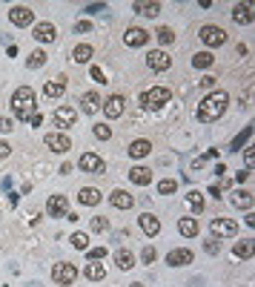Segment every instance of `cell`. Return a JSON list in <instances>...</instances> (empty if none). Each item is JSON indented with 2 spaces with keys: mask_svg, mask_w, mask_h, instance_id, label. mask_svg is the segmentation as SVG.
<instances>
[{
  "mask_svg": "<svg viewBox=\"0 0 255 287\" xmlns=\"http://www.w3.org/2000/svg\"><path fill=\"white\" fill-rule=\"evenodd\" d=\"M226 103H229V95H226L223 89L209 92V95L198 103V121H201V124H212V121H218L223 112H226Z\"/></svg>",
  "mask_w": 255,
  "mask_h": 287,
  "instance_id": "cell-1",
  "label": "cell"
},
{
  "mask_svg": "<svg viewBox=\"0 0 255 287\" xmlns=\"http://www.w3.org/2000/svg\"><path fill=\"white\" fill-rule=\"evenodd\" d=\"M12 109H15V118L17 121H29L34 112V92L29 86H20V89H15V95H12Z\"/></svg>",
  "mask_w": 255,
  "mask_h": 287,
  "instance_id": "cell-2",
  "label": "cell"
},
{
  "mask_svg": "<svg viewBox=\"0 0 255 287\" xmlns=\"http://www.w3.org/2000/svg\"><path fill=\"white\" fill-rule=\"evenodd\" d=\"M141 103L149 106V109H160L163 103H169V89H166V86L146 89V92H141Z\"/></svg>",
  "mask_w": 255,
  "mask_h": 287,
  "instance_id": "cell-3",
  "label": "cell"
},
{
  "mask_svg": "<svg viewBox=\"0 0 255 287\" xmlns=\"http://www.w3.org/2000/svg\"><path fill=\"white\" fill-rule=\"evenodd\" d=\"M52 279H55L58 285H72V282L78 279V267L69 264V261H61V264L52 267Z\"/></svg>",
  "mask_w": 255,
  "mask_h": 287,
  "instance_id": "cell-4",
  "label": "cell"
},
{
  "mask_svg": "<svg viewBox=\"0 0 255 287\" xmlns=\"http://www.w3.org/2000/svg\"><path fill=\"white\" fill-rule=\"evenodd\" d=\"M43 144H46V147H49L52 152H61V155H64V152H69V150H72V141L66 138L64 132H49V135L43 138Z\"/></svg>",
  "mask_w": 255,
  "mask_h": 287,
  "instance_id": "cell-5",
  "label": "cell"
},
{
  "mask_svg": "<svg viewBox=\"0 0 255 287\" xmlns=\"http://www.w3.org/2000/svg\"><path fill=\"white\" fill-rule=\"evenodd\" d=\"M207 46H221L226 43V32H223L221 26H201V34H198Z\"/></svg>",
  "mask_w": 255,
  "mask_h": 287,
  "instance_id": "cell-6",
  "label": "cell"
},
{
  "mask_svg": "<svg viewBox=\"0 0 255 287\" xmlns=\"http://www.w3.org/2000/svg\"><path fill=\"white\" fill-rule=\"evenodd\" d=\"M9 20H12L15 26H32L34 12L29 9V6H12V12H9Z\"/></svg>",
  "mask_w": 255,
  "mask_h": 287,
  "instance_id": "cell-7",
  "label": "cell"
},
{
  "mask_svg": "<svg viewBox=\"0 0 255 287\" xmlns=\"http://www.w3.org/2000/svg\"><path fill=\"white\" fill-rule=\"evenodd\" d=\"M146 66H149V69H155V72H166V69L172 66V58H169L166 52L155 49V52H149V55H146Z\"/></svg>",
  "mask_w": 255,
  "mask_h": 287,
  "instance_id": "cell-8",
  "label": "cell"
},
{
  "mask_svg": "<svg viewBox=\"0 0 255 287\" xmlns=\"http://www.w3.org/2000/svg\"><path fill=\"white\" fill-rule=\"evenodd\" d=\"M66 210H69V201H66V195H52V198L46 201V213H49L52 219H64Z\"/></svg>",
  "mask_w": 255,
  "mask_h": 287,
  "instance_id": "cell-9",
  "label": "cell"
},
{
  "mask_svg": "<svg viewBox=\"0 0 255 287\" xmlns=\"http://www.w3.org/2000/svg\"><path fill=\"white\" fill-rule=\"evenodd\" d=\"M209 230H212V236H235L238 233V224L229 221V219H212V224H209Z\"/></svg>",
  "mask_w": 255,
  "mask_h": 287,
  "instance_id": "cell-10",
  "label": "cell"
},
{
  "mask_svg": "<svg viewBox=\"0 0 255 287\" xmlns=\"http://www.w3.org/2000/svg\"><path fill=\"white\" fill-rule=\"evenodd\" d=\"M80 172H103V158L95 152H83L80 155Z\"/></svg>",
  "mask_w": 255,
  "mask_h": 287,
  "instance_id": "cell-11",
  "label": "cell"
},
{
  "mask_svg": "<svg viewBox=\"0 0 255 287\" xmlns=\"http://www.w3.org/2000/svg\"><path fill=\"white\" fill-rule=\"evenodd\" d=\"M124 98L121 95H112V98H106L103 101V112H106V118H121L124 115Z\"/></svg>",
  "mask_w": 255,
  "mask_h": 287,
  "instance_id": "cell-12",
  "label": "cell"
},
{
  "mask_svg": "<svg viewBox=\"0 0 255 287\" xmlns=\"http://www.w3.org/2000/svg\"><path fill=\"white\" fill-rule=\"evenodd\" d=\"M232 20H235L238 26H250V23H253V6H250V3H238V6L232 9Z\"/></svg>",
  "mask_w": 255,
  "mask_h": 287,
  "instance_id": "cell-13",
  "label": "cell"
},
{
  "mask_svg": "<svg viewBox=\"0 0 255 287\" xmlns=\"http://www.w3.org/2000/svg\"><path fill=\"white\" fill-rule=\"evenodd\" d=\"M124 43H127V46H143V43H149V32L132 26V29H127V34H124Z\"/></svg>",
  "mask_w": 255,
  "mask_h": 287,
  "instance_id": "cell-14",
  "label": "cell"
},
{
  "mask_svg": "<svg viewBox=\"0 0 255 287\" xmlns=\"http://www.w3.org/2000/svg\"><path fill=\"white\" fill-rule=\"evenodd\" d=\"M52 118H55V124H58L61 129H66V127H72V124H75L78 112H75L72 106H61V109H55V115H52Z\"/></svg>",
  "mask_w": 255,
  "mask_h": 287,
  "instance_id": "cell-15",
  "label": "cell"
},
{
  "mask_svg": "<svg viewBox=\"0 0 255 287\" xmlns=\"http://www.w3.org/2000/svg\"><path fill=\"white\" fill-rule=\"evenodd\" d=\"M166 264H172V267H184V264H192V250H187V247H178V250H172V253L166 255Z\"/></svg>",
  "mask_w": 255,
  "mask_h": 287,
  "instance_id": "cell-16",
  "label": "cell"
},
{
  "mask_svg": "<svg viewBox=\"0 0 255 287\" xmlns=\"http://www.w3.org/2000/svg\"><path fill=\"white\" fill-rule=\"evenodd\" d=\"M58 37V29L52 26V23H34V40H40V43H52Z\"/></svg>",
  "mask_w": 255,
  "mask_h": 287,
  "instance_id": "cell-17",
  "label": "cell"
},
{
  "mask_svg": "<svg viewBox=\"0 0 255 287\" xmlns=\"http://www.w3.org/2000/svg\"><path fill=\"white\" fill-rule=\"evenodd\" d=\"M109 204H112V207H118V210H129V207L135 204V198H132L127 190H115L112 195H109Z\"/></svg>",
  "mask_w": 255,
  "mask_h": 287,
  "instance_id": "cell-18",
  "label": "cell"
},
{
  "mask_svg": "<svg viewBox=\"0 0 255 287\" xmlns=\"http://www.w3.org/2000/svg\"><path fill=\"white\" fill-rule=\"evenodd\" d=\"M80 106H83L86 115H95L97 109L103 106V101H100V95H95V92H86V95L80 98Z\"/></svg>",
  "mask_w": 255,
  "mask_h": 287,
  "instance_id": "cell-19",
  "label": "cell"
},
{
  "mask_svg": "<svg viewBox=\"0 0 255 287\" xmlns=\"http://www.w3.org/2000/svg\"><path fill=\"white\" fill-rule=\"evenodd\" d=\"M129 178H132V184H138V187H146V184L152 181V172H149L146 167H132V169H129Z\"/></svg>",
  "mask_w": 255,
  "mask_h": 287,
  "instance_id": "cell-20",
  "label": "cell"
},
{
  "mask_svg": "<svg viewBox=\"0 0 255 287\" xmlns=\"http://www.w3.org/2000/svg\"><path fill=\"white\" fill-rule=\"evenodd\" d=\"M43 92L49 98H61L66 92V78L61 75V78H55V81H46V86H43Z\"/></svg>",
  "mask_w": 255,
  "mask_h": 287,
  "instance_id": "cell-21",
  "label": "cell"
},
{
  "mask_svg": "<svg viewBox=\"0 0 255 287\" xmlns=\"http://www.w3.org/2000/svg\"><path fill=\"white\" fill-rule=\"evenodd\" d=\"M141 230H143L146 236H158L160 233V221L152 216V213H143V216H141Z\"/></svg>",
  "mask_w": 255,
  "mask_h": 287,
  "instance_id": "cell-22",
  "label": "cell"
},
{
  "mask_svg": "<svg viewBox=\"0 0 255 287\" xmlns=\"http://www.w3.org/2000/svg\"><path fill=\"white\" fill-rule=\"evenodd\" d=\"M72 61H75V64H89V61H92V46H89V43H78L75 52H72Z\"/></svg>",
  "mask_w": 255,
  "mask_h": 287,
  "instance_id": "cell-23",
  "label": "cell"
},
{
  "mask_svg": "<svg viewBox=\"0 0 255 287\" xmlns=\"http://www.w3.org/2000/svg\"><path fill=\"white\" fill-rule=\"evenodd\" d=\"M83 276H86V279H92V282H103V279H106V267H103V264H97V261H89V264H86V270H83Z\"/></svg>",
  "mask_w": 255,
  "mask_h": 287,
  "instance_id": "cell-24",
  "label": "cell"
},
{
  "mask_svg": "<svg viewBox=\"0 0 255 287\" xmlns=\"http://www.w3.org/2000/svg\"><path fill=\"white\" fill-rule=\"evenodd\" d=\"M78 198H80V204H86V207L100 204V192H97L95 187H83V190L78 192Z\"/></svg>",
  "mask_w": 255,
  "mask_h": 287,
  "instance_id": "cell-25",
  "label": "cell"
},
{
  "mask_svg": "<svg viewBox=\"0 0 255 287\" xmlns=\"http://www.w3.org/2000/svg\"><path fill=\"white\" fill-rule=\"evenodd\" d=\"M149 150H152V144L141 138V141H132V147H129V155H132V158H146V155H149Z\"/></svg>",
  "mask_w": 255,
  "mask_h": 287,
  "instance_id": "cell-26",
  "label": "cell"
},
{
  "mask_svg": "<svg viewBox=\"0 0 255 287\" xmlns=\"http://www.w3.org/2000/svg\"><path fill=\"white\" fill-rule=\"evenodd\" d=\"M132 9L138 15H143V17H158L160 15V3H135Z\"/></svg>",
  "mask_w": 255,
  "mask_h": 287,
  "instance_id": "cell-27",
  "label": "cell"
},
{
  "mask_svg": "<svg viewBox=\"0 0 255 287\" xmlns=\"http://www.w3.org/2000/svg\"><path fill=\"white\" fill-rule=\"evenodd\" d=\"M178 230H181V236L195 238V236H198V221H195V219H181V221H178Z\"/></svg>",
  "mask_w": 255,
  "mask_h": 287,
  "instance_id": "cell-28",
  "label": "cell"
},
{
  "mask_svg": "<svg viewBox=\"0 0 255 287\" xmlns=\"http://www.w3.org/2000/svg\"><path fill=\"white\" fill-rule=\"evenodd\" d=\"M250 135H253V127H244V129H241V135H235V138H232V144H229V152H238V150H241V147L250 141Z\"/></svg>",
  "mask_w": 255,
  "mask_h": 287,
  "instance_id": "cell-29",
  "label": "cell"
},
{
  "mask_svg": "<svg viewBox=\"0 0 255 287\" xmlns=\"http://www.w3.org/2000/svg\"><path fill=\"white\" fill-rule=\"evenodd\" d=\"M115 261H118L121 270H132V267H135V255L129 253V250H118V253H115Z\"/></svg>",
  "mask_w": 255,
  "mask_h": 287,
  "instance_id": "cell-30",
  "label": "cell"
},
{
  "mask_svg": "<svg viewBox=\"0 0 255 287\" xmlns=\"http://www.w3.org/2000/svg\"><path fill=\"white\" fill-rule=\"evenodd\" d=\"M232 204H235V207H238V210H250V207H253V192H235V195H232Z\"/></svg>",
  "mask_w": 255,
  "mask_h": 287,
  "instance_id": "cell-31",
  "label": "cell"
},
{
  "mask_svg": "<svg viewBox=\"0 0 255 287\" xmlns=\"http://www.w3.org/2000/svg\"><path fill=\"white\" fill-rule=\"evenodd\" d=\"M232 255H235V258H250V255H253V241H250V238L238 241V244L232 247Z\"/></svg>",
  "mask_w": 255,
  "mask_h": 287,
  "instance_id": "cell-32",
  "label": "cell"
},
{
  "mask_svg": "<svg viewBox=\"0 0 255 287\" xmlns=\"http://www.w3.org/2000/svg\"><path fill=\"white\" fill-rule=\"evenodd\" d=\"M212 64H215V58H212L209 52H198V55L192 58V66H195V69H209Z\"/></svg>",
  "mask_w": 255,
  "mask_h": 287,
  "instance_id": "cell-33",
  "label": "cell"
},
{
  "mask_svg": "<svg viewBox=\"0 0 255 287\" xmlns=\"http://www.w3.org/2000/svg\"><path fill=\"white\" fill-rule=\"evenodd\" d=\"M43 64H46V55H43L40 49H37V52H32V55H29V61H26V66H29V69H40Z\"/></svg>",
  "mask_w": 255,
  "mask_h": 287,
  "instance_id": "cell-34",
  "label": "cell"
},
{
  "mask_svg": "<svg viewBox=\"0 0 255 287\" xmlns=\"http://www.w3.org/2000/svg\"><path fill=\"white\" fill-rule=\"evenodd\" d=\"M72 247H75V250H86V247H89V236H86V233H75V236H72Z\"/></svg>",
  "mask_w": 255,
  "mask_h": 287,
  "instance_id": "cell-35",
  "label": "cell"
},
{
  "mask_svg": "<svg viewBox=\"0 0 255 287\" xmlns=\"http://www.w3.org/2000/svg\"><path fill=\"white\" fill-rule=\"evenodd\" d=\"M187 204H190L195 213H201V210H204V198H201V192H195V190H192L190 195H187Z\"/></svg>",
  "mask_w": 255,
  "mask_h": 287,
  "instance_id": "cell-36",
  "label": "cell"
},
{
  "mask_svg": "<svg viewBox=\"0 0 255 287\" xmlns=\"http://www.w3.org/2000/svg\"><path fill=\"white\" fill-rule=\"evenodd\" d=\"M89 227H92L95 233H106V230H109V219H103V216H92Z\"/></svg>",
  "mask_w": 255,
  "mask_h": 287,
  "instance_id": "cell-37",
  "label": "cell"
},
{
  "mask_svg": "<svg viewBox=\"0 0 255 287\" xmlns=\"http://www.w3.org/2000/svg\"><path fill=\"white\" fill-rule=\"evenodd\" d=\"M175 190H178V181H175V178H166V181H160V184H158L160 195H169V192L175 195Z\"/></svg>",
  "mask_w": 255,
  "mask_h": 287,
  "instance_id": "cell-38",
  "label": "cell"
},
{
  "mask_svg": "<svg viewBox=\"0 0 255 287\" xmlns=\"http://www.w3.org/2000/svg\"><path fill=\"white\" fill-rule=\"evenodd\" d=\"M155 34H158V40H160V43H172V40H175V32H172L169 26H160V29H158Z\"/></svg>",
  "mask_w": 255,
  "mask_h": 287,
  "instance_id": "cell-39",
  "label": "cell"
},
{
  "mask_svg": "<svg viewBox=\"0 0 255 287\" xmlns=\"http://www.w3.org/2000/svg\"><path fill=\"white\" fill-rule=\"evenodd\" d=\"M204 250L209 255H218L221 253V241H218V238H209V241H204Z\"/></svg>",
  "mask_w": 255,
  "mask_h": 287,
  "instance_id": "cell-40",
  "label": "cell"
},
{
  "mask_svg": "<svg viewBox=\"0 0 255 287\" xmlns=\"http://www.w3.org/2000/svg\"><path fill=\"white\" fill-rule=\"evenodd\" d=\"M89 75H92V81H95V84H109V81H106V75H103V69H100V66H92V69H89Z\"/></svg>",
  "mask_w": 255,
  "mask_h": 287,
  "instance_id": "cell-41",
  "label": "cell"
},
{
  "mask_svg": "<svg viewBox=\"0 0 255 287\" xmlns=\"http://www.w3.org/2000/svg\"><path fill=\"white\" fill-rule=\"evenodd\" d=\"M95 138H100V141H109V138H112V129L103 127V124H97V127H95Z\"/></svg>",
  "mask_w": 255,
  "mask_h": 287,
  "instance_id": "cell-42",
  "label": "cell"
},
{
  "mask_svg": "<svg viewBox=\"0 0 255 287\" xmlns=\"http://www.w3.org/2000/svg\"><path fill=\"white\" fill-rule=\"evenodd\" d=\"M86 12H89V15H103V12H109V9H106V3H89Z\"/></svg>",
  "mask_w": 255,
  "mask_h": 287,
  "instance_id": "cell-43",
  "label": "cell"
},
{
  "mask_svg": "<svg viewBox=\"0 0 255 287\" xmlns=\"http://www.w3.org/2000/svg\"><path fill=\"white\" fill-rule=\"evenodd\" d=\"M141 258H143L146 264H152V261L158 258V253H155V247H143V253H141Z\"/></svg>",
  "mask_w": 255,
  "mask_h": 287,
  "instance_id": "cell-44",
  "label": "cell"
},
{
  "mask_svg": "<svg viewBox=\"0 0 255 287\" xmlns=\"http://www.w3.org/2000/svg\"><path fill=\"white\" fill-rule=\"evenodd\" d=\"M100 258H106V247H95V250H89V261H100Z\"/></svg>",
  "mask_w": 255,
  "mask_h": 287,
  "instance_id": "cell-45",
  "label": "cell"
},
{
  "mask_svg": "<svg viewBox=\"0 0 255 287\" xmlns=\"http://www.w3.org/2000/svg\"><path fill=\"white\" fill-rule=\"evenodd\" d=\"M75 32L80 34V32H92V23H89V20H78V23H75Z\"/></svg>",
  "mask_w": 255,
  "mask_h": 287,
  "instance_id": "cell-46",
  "label": "cell"
},
{
  "mask_svg": "<svg viewBox=\"0 0 255 287\" xmlns=\"http://www.w3.org/2000/svg\"><path fill=\"white\" fill-rule=\"evenodd\" d=\"M201 86H204V89H212V86H215V78H212V75H204V78H201Z\"/></svg>",
  "mask_w": 255,
  "mask_h": 287,
  "instance_id": "cell-47",
  "label": "cell"
},
{
  "mask_svg": "<svg viewBox=\"0 0 255 287\" xmlns=\"http://www.w3.org/2000/svg\"><path fill=\"white\" fill-rule=\"evenodd\" d=\"M9 155H12V147H9L6 141H0V161H3V158H9Z\"/></svg>",
  "mask_w": 255,
  "mask_h": 287,
  "instance_id": "cell-48",
  "label": "cell"
},
{
  "mask_svg": "<svg viewBox=\"0 0 255 287\" xmlns=\"http://www.w3.org/2000/svg\"><path fill=\"white\" fill-rule=\"evenodd\" d=\"M0 132H12V118H0Z\"/></svg>",
  "mask_w": 255,
  "mask_h": 287,
  "instance_id": "cell-49",
  "label": "cell"
},
{
  "mask_svg": "<svg viewBox=\"0 0 255 287\" xmlns=\"http://www.w3.org/2000/svg\"><path fill=\"white\" fill-rule=\"evenodd\" d=\"M29 124H32V127H40V124H43V115H40V112H34L32 118H29Z\"/></svg>",
  "mask_w": 255,
  "mask_h": 287,
  "instance_id": "cell-50",
  "label": "cell"
},
{
  "mask_svg": "<svg viewBox=\"0 0 255 287\" xmlns=\"http://www.w3.org/2000/svg\"><path fill=\"white\" fill-rule=\"evenodd\" d=\"M6 55L15 58V55H17V46H15V43H6Z\"/></svg>",
  "mask_w": 255,
  "mask_h": 287,
  "instance_id": "cell-51",
  "label": "cell"
},
{
  "mask_svg": "<svg viewBox=\"0 0 255 287\" xmlns=\"http://www.w3.org/2000/svg\"><path fill=\"white\" fill-rule=\"evenodd\" d=\"M247 178H250V169H244V172H238V175H235V181H238V184H244Z\"/></svg>",
  "mask_w": 255,
  "mask_h": 287,
  "instance_id": "cell-52",
  "label": "cell"
},
{
  "mask_svg": "<svg viewBox=\"0 0 255 287\" xmlns=\"http://www.w3.org/2000/svg\"><path fill=\"white\" fill-rule=\"evenodd\" d=\"M115 238H118V241H124V238H129V230H118V233H115Z\"/></svg>",
  "mask_w": 255,
  "mask_h": 287,
  "instance_id": "cell-53",
  "label": "cell"
},
{
  "mask_svg": "<svg viewBox=\"0 0 255 287\" xmlns=\"http://www.w3.org/2000/svg\"><path fill=\"white\" fill-rule=\"evenodd\" d=\"M0 184H3V190H12V178H9V175H3V181H0Z\"/></svg>",
  "mask_w": 255,
  "mask_h": 287,
  "instance_id": "cell-54",
  "label": "cell"
},
{
  "mask_svg": "<svg viewBox=\"0 0 255 287\" xmlns=\"http://www.w3.org/2000/svg\"><path fill=\"white\" fill-rule=\"evenodd\" d=\"M253 161H255V152L253 150H247V167H253Z\"/></svg>",
  "mask_w": 255,
  "mask_h": 287,
  "instance_id": "cell-55",
  "label": "cell"
},
{
  "mask_svg": "<svg viewBox=\"0 0 255 287\" xmlns=\"http://www.w3.org/2000/svg\"><path fill=\"white\" fill-rule=\"evenodd\" d=\"M129 287H143V285H141V282H135V285H129Z\"/></svg>",
  "mask_w": 255,
  "mask_h": 287,
  "instance_id": "cell-56",
  "label": "cell"
},
{
  "mask_svg": "<svg viewBox=\"0 0 255 287\" xmlns=\"http://www.w3.org/2000/svg\"><path fill=\"white\" fill-rule=\"evenodd\" d=\"M29 287H40V285H37V282H34V285H29Z\"/></svg>",
  "mask_w": 255,
  "mask_h": 287,
  "instance_id": "cell-57",
  "label": "cell"
}]
</instances>
